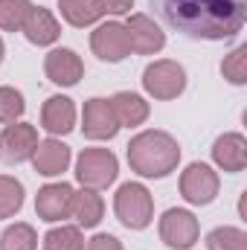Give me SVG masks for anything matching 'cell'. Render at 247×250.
I'll use <instances>...</instances> for the list:
<instances>
[{"label":"cell","mask_w":247,"mask_h":250,"mask_svg":"<svg viewBox=\"0 0 247 250\" xmlns=\"http://www.w3.org/2000/svg\"><path fill=\"white\" fill-rule=\"evenodd\" d=\"M35 248H38V236L29 224H12L0 236V250H35Z\"/></svg>","instance_id":"obj_21"},{"label":"cell","mask_w":247,"mask_h":250,"mask_svg":"<svg viewBox=\"0 0 247 250\" xmlns=\"http://www.w3.org/2000/svg\"><path fill=\"white\" fill-rule=\"evenodd\" d=\"M128 38H131V50L140 53V56H151V53H160L163 44H166V35L163 29L148 18V15H131L128 23Z\"/></svg>","instance_id":"obj_10"},{"label":"cell","mask_w":247,"mask_h":250,"mask_svg":"<svg viewBox=\"0 0 247 250\" xmlns=\"http://www.w3.org/2000/svg\"><path fill=\"white\" fill-rule=\"evenodd\" d=\"M221 73H224V79H230L233 84H245L247 82V47H239V50H233L224 64H221Z\"/></svg>","instance_id":"obj_26"},{"label":"cell","mask_w":247,"mask_h":250,"mask_svg":"<svg viewBox=\"0 0 247 250\" xmlns=\"http://www.w3.org/2000/svg\"><path fill=\"white\" fill-rule=\"evenodd\" d=\"M32 163H35V172L38 175H47V178L62 175L64 169L70 166V148L64 143H59V140H44V143L35 146Z\"/></svg>","instance_id":"obj_14"},{"label":"cell","mask_w":247,"mask_h":250,"mask_svg":"<svg viewBox=\"0 0 247 250\" xmlns=\"http://www.w3.org/2000/svg\"><path fill=\"white\" fill-rule=\"evenodd\" d=\"M23 35L32 41V44H38V47H47V44H53L59 35H62V26H59V21L53 18V12L50 9H29V15H26V21H23Z\"/></svg>","instance_id":"obj_15"},{"label":"cell","mask_w":247,"mask_h":250,"mask_svg":"<svg viewBox=\"0 0 247 250\" xmlns=\"http://www.w3.org/2000/svg\"><path fill=\"white\" fill-rule=\"evenodd\" d=\"M198 218L189 209H166L160 218V239L172 250H189L198 242Z\"/></svg>","instance_id":"obj_6"},{"label":"cell","mask_w":247,"mask_h":250,"mask_svg":"<svg viewBox=\"0 0 247 250\" xmlns=\"http://www.w3.org/2000/svg\"><path fill=\"white\" fill-rule=\"evenodd\" d=\"M181 146L166 131H143L128 143V163L143 178H166L178 169Z\"/></svg>","instance_id":"obj_2"},{"label":"cell","mask_w":247,"mask_h":250,"mask_svg":"<svg viewBox=\"0 0 247 250\" xmlns=\"http://www.w3.org/2000/svg\"><path fill=\"white\" fill-rule=\"evenodd\" d=\"M209 250H247V236L239 227H218L206 236Z\"/></svg>","instance_id":"obj_25"},{"label":"cell","mask_w":247,"mask_h":250,"mask_svg":"<svg viewBox=\"0 0 247 250\" xmlns=\"http://www.w3.org/2000/svg\"><path fill=\"white\" fill-rule=\"evenodd\" d=\"M44 70H47V79H50V82H56V84H62V87L76 84V82L82 79V73H84L82 59H79L73 50H64V47H62V50H53V53L47 56Z\"/></svg>","instance_id":"obj_13"},{"label":"cell","mask_w":247,"mask_h":250,"mask_svg":"<svg viewBox=\"0 0 247 250\" xmlns=\"http://www.w3.org/2000/svg\"><path fill=\"white\" fill-rule=\"evenodd\" d=\"M23 96L15 87H0V123H15L23 114Z\"/></svg>","instance_id":"obj_27"},{"label":"cell","mask_w":247,"mask_h":250,"mask_svg":"<svg viewBox=\"0 0 247 250\" xmlns=\"http://www.w3.org/2000/svg\"><path fill=\"white\" fill-rule=\"evenodd\" d=\"M99 3H102V9L111 12V15H125V12H131V6H134V0H99Z\"/></svg>","instance_id":"obj_29"},{"label":"cell","mask_w":247,"mask_h":250,"mask_svg":"<svg viewBox=\"0 0 247 250\" xmlns=\"http://www.w3.org/2000/svg\"><path fill=\"white\" fill-rule=\"evenodd\" d=\"M82 250H123V245H120V239H117V236L99 233V236H93V239H90Z\"/></svg>","instance_id":"obj_28"},{"label":"cell","mask_w":247,"mask_h":250,"mask_svg":"<svg viewBox=\"0 0 247 250\" xmlns=\"http://www.w3.org/2000/svg\"><path fill=\"white\" fill-rule=\"evenodd\" d=\"M29 9H32L29 0H0V29L18 32L26 21Z\"/></svg>","instance_id":"obj_24"},{"label":"cell","mask_w":247,"mask_h":250,"mask_svg":"<svg viewBox=\"0 0 247 250\" xmlns=\"http://www.w3.org/2000/svg\"><path fill=\"white\" fill-rule=\"evenodd\" d=\"M23 207V187L21 181L0 175V218H12Z\"/></svg>","instance_id":"obj_22"},{"label":"cell","mask_w":247,"mask_h":250,"mask_svg":"<svg viewBox=\"0 0 247 250\" xmlns=\"http://www.w3.org/2000/svg\"><path fill=\"white\" fill-rule=\"evenodd\" d=\"M114 209H117V218L123 221L125 227L143 230V227L151 224V215H154L151 192L143 184H123L120 192H117V198H114Z\"/></svg>","instance_id":"obj_3"},{"label":"cell","mask_w":247,"mask_h":250,"mask_svg":"<svg viewBox=\"0 0 247 250\" xmlns=\"http://www.w3.org/2000/svg\"><path fill=\"white\" fill-rule=\"evenodd\" d=\"M143 84H145V90L154 99H175V96L184 93L186 87V70L178 62H169V59L154 62L145 67Z\"/></svg>","instance_id":"obj_5"},{"label":"cell","mask_w":247,"mask_h":250,"mask_svg":"<svg viewBox=\"0 0 247 250\" xmlns=\"http://www.w3.org/2000/svg\"><path fill=\"white\" fill-rule=\"evenodd\" d=\"M111 108H114V117H117V123L120 125H143L148 120V102L143 99V96H137V93H117L114 99H111Z\"/></svg>","instance_id":"obj_18"},{"label":"cell","mask_w":247,"mask_h":250,"mask_svg":"<svg viewBox=\"0 0 247 250\" xmlns=\"http://www.w3.org/2000/svg\"><path fill=\"white\" fill-rule=\"evenodd\" d=\"M181 192H184V198L189 204L206 207L218 195V175L206 163H192V166H186V172L181 175Z\"/></svg>","instance_id":"obj_7"},{"label":"cell","mask_w":247,"mask_h":250,"mask_svg":"<svg viewBox=\"0 0 247 250\" xmlns=\"http://www.w3.org/2000/svg\"><path fill=\"white\" fill-rule=\"evenodd\" d=\"M38 146V131L32 125L21 123V125H9L0 137V160L6 163H23L32 157Z\"/></svg>","instance_id":"obj_9"},{"label":"cell","mask_w":247,"mask_h":250,"mask_svg":"<svg viewBox=\"0 0 247 250\" xmlns=\"http://www.w3.org/2000/svg\"><path fill=\"white\" fill-rule=\"evenodd\" d=\"M120 163L108 148H84L76 163V178L84 189H105L117 181Z\"/></svg>","instance_id":"obj_4"},{"label":"cell","mask_w":247,"mask_h":250,"mask_svg":"<svg viewBox=\"0 0 247 250\" xmlns=\"http://www.w3.org/2000/svg\"><path fill=\"white\" fill-rule=\"evenodd\" d=\"M212 157L224 172H242L247 166V143L242 134H224L212 146Z\"/></svg>","instance_id":"obj_16"},{"label":"cell","mask_w":247,"mask_h":250,"mask_svg":"<svg viewBox=\"0 0 247 250\" xmlns=\"http://www.w3.org/2000/svg\"><path fill=\"white\" fill-rule=\"evenodd\" d=\"M90 47H93V53H96L102 62H123L125 56H131L128 29H125L123 23H117V21L102 23V26L90 35Z\"/></svg>","instance_id":"obj_8"},{"label":"cell","mask_w":247,"mask_h":250,"mask_svg":"<svg viewBox=\"0 0 247 250\" xmlns=\"http://www.w3.org/2000/svg\"><path fill=\"white\" fill-rule=\"evenodd\" d=\"M82 128H84V137H90V140H111L120 131L111 102L108 99H90L84 105V125Z\"/></svg>","instance_id":"obj_12"},{"label":"cell","mask_w":247,"mask_h":250,"mask_svg":"<svg viewBox=\"0 0 247 250\" xmlns=\"http://www.w3.org/2000/svg\"><path fill=\"white\" fill-rule=\"evenodd\" d=\"M84 248V239H82V230L79 227H56L44 236V250H82Z\"/></svg>","instance_id":"obj_23"},{"label":"cell","mask_w":247,"mask_h":250,"mask_svg":"<svg viewBox=\"0 0 247 250\" xmlns=\"http://www.w3.org/2000/svg\"><path fill=\"white\" fill-rule=\"evenodd\" d=\"M3 53H6V47H3V41H0V62H3Z\"/></svg>","instance_id":"obj_30"},{"label":"cell","mask_w":247,"mask_h":250,"mask_svg":"<svg viewBox=\"0 0 247 250\" xmlns=\"http://www.w3.org/2000/svg\"><path fill=\"white\" fill-rule=\"evenodd\" d=\"M73 123H76V105H73V99H67V96H50L44 102L41 125L50 134H67V131H73Z\"/></svg>","instance_id":"obj_17"},{"label":"cell","mask_w":247,"mask_h":250,"mask_svg":"<svg viewBox=\"0 0 247 250\" xmlns=\"http://www.w3.org/2000/svg\"><path fill=\"white\" fill-rule=\"evenodd\" d=\"M62 15L73 26H90L105 15V9L99 0H62Z\"/></svg>","instance_id":"obj_20"},{"label":"cell","mask_w":247,"mask_h":250,"mask_svg":"<svg viewBox=\"0 0 247 250\" xmlns=\"http://www.w3.org/2000/svg\"><path fill=\"white\" fill-rule=\"evenodd\" d=\"M73 195L76 192L70 184H47L44 189H38L35 209L44 221H62L73 209Z\"/></svg>","instance_id":"obj_11"},{"label":"cell","mask_w":247,"mask_h":250,"mask_svg":"<svg viewBox=\"0 0 247 250\" xmlns=\"http://www.w3.org/2000/svg\"><path fill=\"white\" fill-rule=\"evenodd\" d=\"M102 212H105V201L96 195V189H82L73 195L70 215H76V221L82 227H96L102 221Z\"/></svg>","instance_id":"obj_19"},{"label":"cell","mask_w":247,"mask_h":250,"mask_svg":"<svg viewBox=\"0 0 247 250\" xmlns=\"http://www.w3.org/2000/svg\"><path fill=\"white\" fill-rule=\"evenodd\" d=\"M148 6L166 26L198 41H224L245 26L242 0H148Z\"/></svg>","instance_id":"obj_1"}]
</instances>
